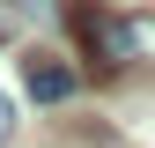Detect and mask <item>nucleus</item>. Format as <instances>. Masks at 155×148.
<instances>
[{"label":"nucleus","mask_w":155,"mask_h":148,"mask_svg":"<svg viewBox=\"0 0 155 148\" xmlns=\"http://www.w3.org/2000/svg\"><path fill=\"white\" fill-rule=\"evenodd\" d=\"M22 82H30L37 104H67L74 89H81V74H74L67 59H52V52H30V59H22Z\"/></svg>","instance_id":"nucleus-2"},{"label":"nucleus","mask_w":155,"mask_h":148,"mask_svg":"<svg viewBox=\"0 0 155 148\" xmlns=\"http://www.w3.org/2000/svg\"><path fill=\"white\" fill-rule=\"evenodd\" d=\"M67 30L81 45L89 74H126V67H155V15H118L104 0H67Z\"/></svg>","instance_id":"nucleus-1"},{"label":"nucleus","mask_w":155,"mask_h":148,"mask_svg":"<svg viewBox=\"0 0 155 148\" xmlns=\"http://www.w3.org/2000/svg\"><path fill=\"white\" fill-rule=\"evenodd\" d=\"M0 141H15V96L0 89Z\"/></svg>","instance_id":"nucleus-3"}]
</instances>
